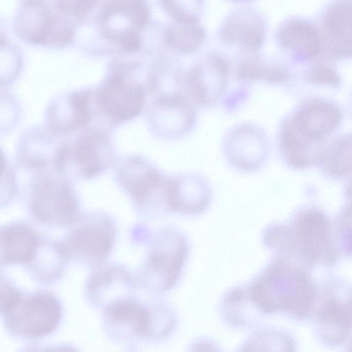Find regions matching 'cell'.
<instances>
[{"mask_svg":"<svg viewBox=\"0 0 352 352\" xmlns=\"http://www.w3.org/2000/svg\"><path fill=\"white\" fill-rule=\"evenodd\" d=\"M161 6L170 19L181 21H200L204 4L199 1H163Z\"/></svg>","mask_w":352,"mask_h":352,"instance_id":"4316f807","label":"cell"},{"mask_svg":"<svg viewBox=\"0 0 352 352\" xmlns=\"http://www.w3.org/2000/svg\"><path fill=\"white\" fill-rule=\"evenodd\" d=\"M277 44L296 63L316 61L324 54L321 33L311 20L298 16H289L278 26Z\"/></svg>","mask_w":352,"mask_h":352,"instance_id":"4fadbf2b","label":"cell"},{"mask_svg":"<svg viewBox=\"0 0 352 352\" xmlns=\"http://www.w3.org/2000/svg\"><path fill=\"white\" fill-rule=\"evenodd\" d=\"M324 167L335 175L352 171V133L340 135L323 150L321 157Z\"/></svg>","mask_w":352,"mask_h":352,"instance_id":"cb8c5ba5","label":"cell"},{"mask_svg":"<svg viewBox=\"0 0 352 352\" xmlns=\"http://www.w3.org/2000/svg\"><path fill=\"white\" fill-rule=\"evenodd\" d=\"M62 243L69 258L87 264L102 263L109 256L115 240L113 221L101 214L79 217Z\"/></svg>","mask_w":352,"mask_h":352,"instance_id":"52a82bcc","label":"cell"},{"mask_svg":"<svg viewBox=\"0 0 352 352\" xmlns=\"http://www.w3.org/2000/svg\"><path fill=\"white\" fill-rule=\"evenodd\" d=\"M107 314L113 322L130 324L138 335H146L150 331L149 311L140 304L131 300H123L112 304Z\"/></svg>","mask_w":352,"mask_h":352,"instance_id":"484cf974","label":"cell"},{"mask_svg":"<svg viewBox=\"0 0 352 352\" xmlns=\"http://www.w3.org/2000/svg\"><path fill=\"white\" fill-rule=\"evenodd\" d=\"M67 259L62 243L41 241L29 265L38 276L51 279L62 271Z\"/></svg>","mask_w":352,"mask_h":352,"instance_id":"603a6c76","label":"cell"},{"mask_svg":"<svg viewBox=\"0 0 352 352\" xmlns=\"http://www.w3.org/2000/svg\"><path fill=\"white\" fill-rule=\"evenodd\" d=\"M30 209L36 220L49 226H72L79 218L78 199L70 184L50 175L33 186Z\"/></svg>","mask_w":352,"mask_h":352,"instance_id":"ba28073f","label":"cell"},{"mask_svg":"<svg viewBox=\"0 0 352 352\" xmlns=\"http://www.w3.org/2000/svg\"><path fill=\"white\" fill-rule=\"evenodd\" d=\"M41 240L36 232L25 223H13L1 230V264H29Z\"/></svg>","mask_w":352,"mask_h":352,"instance_id":"ffe728a7","label":"cell"},{"mask_svg":"<svg viewBox=\"0 0 352 352\" xmlns=\"http://www.w3.org/2000/svg\"><path fill=\"white\" fill-rule=\"evenodd\" d=\"M230 65L218 53L203 56L182 74L185 95L195 104L208 107L221 98L229 80Z\"/></svg>","mask_w":352,"mask_h":352,"instance_id":"8fae6325","label":"cell"},{"mask_svg":"<svg viewBox=\"0 0 352 352\" xmlns=\"http://www.w3.org/2000/svg\"><path fill=\"white\" fill-rule=\"evenodd\" d=\"M267 30L265 17L249 6L234 9L223 20L218 34L226 44L249 54H256L263 47Z\"/></svg>","mask_w":352,"mask_h":352,"instance_id":"5bb4252c","label":"cell"},{"mask_svg":"<svg viewBox=\"0 0 352 352\" xmlns=\"http://www.w3.org/2000/svg\"><path fill=\"white\" fill-rule=\"evenodd\" d=\"M348 342L349 344L346 349L345 352H352V338Z\"/></svg>","mask_w":352,"mask_h":352,"instance_id":"1f68e13d","label":"cell"},{"mask_svg":"<svg viewBox=\"0 0 352 352\" xmlns=\"http://www.w3.org/2000/svg\"><path fill=\"white\" fill-rule=\"evenodd\" d=\"M113 160V151L107 133L99 129L83 131L72 142L58 145L53 161L59 173L76 171L91 178L102 173Z\"/></svg>","mask_w":352,"mask_h":352,"instance_id":"8992f818","label":"cell"},{"mask_svg":"<svg viewBox=\"0 0 352 352\" xmlns=\"http://www.w3.org/2000/svg\"><path fill=\"white\" fill-rule=\"evenodd\" d=\"M349 109H350V111H351V113L352 115V89H351V91L350 93V97H349Z\"/></svg>","mask_w":352,"mask_h":352,"instance_id":"d6a6232c","label":"cell"},{"mask_svg":"<svg viewBox=\"0 0 352 352\" xmlns=\"http://www.w3.org/2000/svg\"><path fill=\"white\" fill-rule=\"evenodd\" d=\"M341 220L346 230V234H351V235L350 248L352 252V204L342 212Z\"/></svg>","mask_w":352,"mask_h":352,"instance_id":"f1b7e54d","label":"cell"},{"mask_svg":"<svg viewBox=\"0 0 352 352\" xmlns=\"http://www.w3.org/2000/svg\"><path fill=\"white\" fill-rule=\"evenodd\" d=\"M250 296L263 313L281 312L302 321L312 317L319 294L305 270L279 260L256 278Z\"/></svg>","mask_w":352,"mask_h":352,"instance_id":"7a4b0ae2","label":"cell"},{"mask_svg":"<svg viewBox=\"0 0 352 352\" xmlns=\"http://www.w3.org/2000/svg\"><path fill=\"white\" fill-rule=\"evenodd\" d=\"M342 111L335 101L322 96L303 99L280 122L278 143L285 160L302 168L320 157L322 143L338 127Z\"/></svg>","mask_w":352,"mask_h":352,"instance_id":"6da1fadb","label":"cell"},{"mask_svg":"<svg viewBox=\"0 0 352 352\" xmlns=\"http://www.w3.org/2000/svg\"><path fill=\"white\" fill-rule=\"evenodd\" d=\"M206 31L200 21L170 20L162 30V41L167 48L180 54L196 53L203 45Z\"/></svg>","mask_w":352,"mask_h":352,"instance_id":"44dd1931","label":"cell"},{"mask_svg":"<svg viewBox=\"0 0 352 352\" xmlns=\"http://www.w3.org/2000/svg\"><path fill=\"white\" fill-rule=\"evenodd\" d=\"M165 245L156 248L145 265L146 272L162 289H168L177 282L186 257V246L177 235L171 234Z\"/></svg>","mask_w":352,"mask_h":352,"instance_id":"ac0fdd59","label":"cell"},{"mask_svg":"<svg viewBox=\"0 0 352 352\" xmlns=\"http://www.w3.org/2000/svg\"><path fill=\"white\" fill-rule=\"evenodd\" d=\"M191 352H218L215 346L206 342H200L195 344Z\"/></svg>","mask_w":352,"mask_h":352,"instance_id":"f546056e","label":"cell"},{"mask_svg":"<svg viewBox=\"0 0 352 352\" xmlns=\"http://www.w3.org/2000/svg\"><path fill=\"white\" fill-rule=\"evenodd\" d=\"M42 1H22L14 20L16 34L27 43L65 46L75 35L74 22L59 8Z\"/></svg>","mask_w":352,"mask_h":352,"instance_id":"5b68a950","label":"cell"},{"mask_svg":"<svg viewBox=\"0 0 352 352\" xmlns=\"http://www.w3.org/2000/svg\"><path fill=\"white\" fill-rule=\"evenodd\" d=\"M247 55L236 66L235 73L239 80L278 84L287 82L290 78V71L283 63L258 53Z\"/></svg>","mask_w":352,"mask_h":352,"instance_id":"7402d4cb","label":"cell"},{"mask_svg":"<svg viewBox=\"0 0 352 352\" xmlns=\"http://www.w3.org/2000/svg\"><path fill=\"white\" fill-rule=\"evenodd\" d=\"M328 218L321 212L302 213L296 223V239L304 256L311 262L330 263L336 259Z\"/></svg>","mask_w":352,"mask_h":352,"instance_id":"2e32d148","label":"cell"},{"mask_svg":"<svg viewBox=\"0 0 352 352\" xmlns=\"http://www.w3.org/2000/svg\"><path fill=\"white\" fill-rule=\"evenodd\" d=\"M312 316L316 335L324 345L338 347L348 342L352 338V289H327L319 296Z\"/></svg>","mask_w":352,"mask_h":352,"instance_id":"30bf717a","label":"cell"},{"mask_svg":"<svg viewBox=\"0 0 352 352\" xmlns=\"http://www.w3.org/2000/svg\"><path fill=\"white\" fill-rule=\"evenodd\" d=\"M10 328L21 336L34 338L52 333L60 321V308L55 296L48 292L21 295L6 310Z\"/></svg>","mask_w":352,"mask_h":352,"instance_id":"9c48e42d","label":"cell"},{"mask_svg":"<svg viewBox=\"0 0 352 352\" xmlns=\"http://www.w3.org/2000/svg\"><path fill=\"white\" fill-rule=\"evenodd\" d=\"M303 77L307 82L322 85L338 87L340 76L335 67L324 61H317L306 69Z\"/></svg>","mask_w":352,"mask_h":352,"instance_id":"83f0119b","label":"cell"},{"mask_svg":"<svg viewBox=\"0 0 352 352\" xmlns=\"http://www.w3.org/2000/svg\"><path fill=\"white\" fill-rule=\"evenodd\" d=\"M294 338L285 331L264 329L252 335L238 352H296Z\"/></svg>","mask_w":352,"mask_h":352,"instance_id":"d4e9b609","label":"cell"},{"mask_svg":"<svg viewBox=\"0 0 352 352\" xmlns=\"http://www.w3.org/2000/svg\"><path fill=\"white\" fill-rule=\"evenodd\" d=\"M150 21V8L142 1L103 2L96 15L100 36L123 54L138 52L142 33Z\"/></svg>","mask_w":352,"mask_h":352,"instance_id":"277c9868","label":"cell"},{"mask_svg":"<svg viewBox=\"0 0 352 352\" xmlns=\"http://www.w3.org/2000/svg\"><path fill=\"white\" fill-rule=\"evenodd\" d=\"M119 175L120 183L140 206H145L153 201L166 184L163 183L161 175L155 168L139 158L124 162Z\"/></svg>","mask_w":352,"mask_h":352,"instance_id":"d6986e66","label":"cell"},{"mask_svg":"<svg viewBox=\"0 0 352 352\" xmlns=\"http://www.w3.org/2000/svg\"><path fill=\"white\" fill-rule=\"evenodd\" d=\"M192 102L184 94L172 91L160 94L148 111L151 127L158 135L178 138L194 127L196 112Z\"/></svg>","mask_w":352,"mask_h":352,"instance_id":"7c38bea8","label":"cell"},{"mask_svg":"<svg viewBox=\"0 0 352 352\" xmlns=\"http://www.w3.org/2000/svg\"><path fill=\"white\" fill-rule=\"evenodd\" d=\"M320 22L324 54L331 58H352V1L329 3Z\"/></svg>","mask_w":352,"mask_h":352,"instance_id":"9a60e30c","label":"cell"},{"mask_svg":"<svg viewBox=\"0 0 352 352\" xmlns=\"http://www.w3.org/2000/svg\"><path fill=\"white\" fill-rule=\"evenodd\" d=\"M40 352H76V351L70 347L61 346V347L46 349Z\"/></svg>","mask_w":352,"mask_h":352,"instance_id":"4dcf8cb0","label":"cell"},{"mask_svg":"<svg viewBox=\"0 0 352 352\" xmlns=\"http://www.w3.org/2000/svg\"><path fill=\"white\" fill-rule=\"evenodd\" d=\"M138 63L116 62L94 91L96 107L111 121L120 122L137 116L145 102V87L133 72Z\"/></svg>","mask_w":352,"mask_h":352,"instance_id":"3957f363","label":"cell"},{"mask_svg":"<svg viewBox=\"0 0 352 352\" xmlns=\"http://www.w3.org/2000/svg\"><path fill=\"white\" fill-rule=\"evenodd\" d=\"M93 94L90 89H80L56 98L47 110L49 131L69 133L86 126L92 116Z\"/></svg>","mask_w":352,"mask_h":352,"instance_id":"e0dca14e","label":"cell"}]
</instances>
